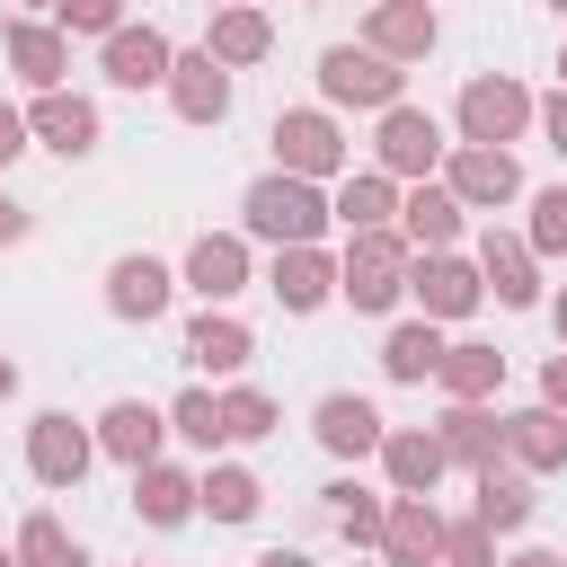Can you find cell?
<instances>
[{"label": "cell", "instance_id": "11", "mask_svg": "<svg viewBox=\"0 0 567 567\" xmlns=\"http://www.w3.org/2000/svg\"><path fill=\"white\" fill-rule=\"evenodd\" d=\"M443 159V133H434V115H416V106H390L381 115V168H399V177H425Z\"/></svg>", "mask_w": 567, "mask_h": 567}, {"label": "cell", "instance_id": "14", "mask_svg": "<svg viewBox=\"0 0 567 567\" xmlns=\"http://www.w3.org/2000/svg\"><path fill=\"white\" fill-rule=\"evenodd\" d=\"M452 195L461 204H505V195H523V168L505 159V151H452Z\"/></svg>", "mask_w": 567, "mask_h": 567}, {"label": "cell", "instance_id": "36", "mask_svg": "<svg viewBox=\"0 0 567 567\" xmlns=\"http://www.w3.org/2000/svg\"><path fill=\"white\" fill-rule=\"evenodd\" d=\"M221 434H230V443H257V434H275V399H257V390H230V399H221Z\"/></svg>", "mask_w": 567, "mask_h": 567}, {"label": "cell", "instance_id": "22", "mask_svg": "<svg viewBox=\"0 0 567 567\" xmlns=\"http://www.w3.org/2000/svg\"><path fill=\"white\" fill-rule=\"evenodd\" d=\"M275 292H284V310H319V301L337 292V275H328L319 248H284V257H275Z\"/></svg>", "mask_w": 567, "mask_h": 567}, {"label": "cell", "instance_id": "2", "mask_svg": "<svg viewBox=\"0 0 567 567\" xmlns=\"http://www.w3.org/2000/svg\"><path fill=\"white\" fill-rule=\"evenodd\" d=\"M337 292H346L354 310H390V301L408 292V248H399L390 230H354V248H346V266H337Z\"/></svg>", "mask_w": 567, "mask_h": 567}, {"label": "cell", "instance_id": "8", "mask_svg": "<svg viewBox=\"0 0 567 567\" xmlns=\"http://www.w3.org/2000/svg\"><path fill=\"white\" fill-rule=\"evenodd\" d=\"M168 71H177V53H168L159 27H115V35H106V80H115V89H151V80H168Z\"/></svg>", "mask_w": 567, "mask_h": 567}, {"label": "cell", "instance_id": "49", "mask_svg": "<svg viewBox=\"0 0 567 567\" xmlns=\"http://www.w3.org/2000/svg\"><path fill=\"white\" fill-rule=\"evenodd\" d=\"M558 337H567V301H558Z\"/></svg>", "mask_w": 567, "mask_h": 567}, {"label": "cell", "instance_id": "29", "mask_svg": "<svg viewBox=\"0 0 567 567\" xmlns=\"http://www.w3.org/2000/svg\"><path fill=\"white\" fill-rule=\"evenodd\" d=\"M186 354H195V363H213V372H239V363H248V328L204 310V319L186 328Z\"/></svg>", "mask_w": 567, "mask_h": 567}, {"label": "cell", "instance_id": "28", "mask_svg": "<svg viewBox=\"0 0 567 567\" xmlns=\"http://www.w3.org/2000/svg\"><path fill=\"white\" fill-rule=\"evenodd\" d=\"M452 230H461V195H452V186L408 195V239H416V248H434V257H443V248H452Z\"/></svg>", "mask_w": 567, "mask_h": 567}, {"label": "cell", "instance_id": "17", "mask_svg": "<svg viewBox=\"0 0 567 567\" xmlns=\"http://www.w3.org/2000/svg\"><path fill=\"white\" fill-rule=\"evenodd\" d=\"M505 452H514L523 470H558V461H567V416H558V408H523V416H505Z\"/></svg>", "mask_w": 567, "mask_h": 567}, {"label": "cell", "instance_id": "25", "mask_svg": "<svg viewBox=\"0 0 567 567\" xmlns=\"http://www.w3.org/2000/svg\"><path fill=\"white\" fill-rule=\"evenodd\" d=\"M381 461H390V478L408 496H425L443 478V434H381Z\"/></svg>", "mask_w": 567, "mask_h": 567}, {"label": "cell", "instance_id": "42", "mask_svg": "<svg viewBox=\"0 0 567 567\" xmlns=\"http://www.w3.org/2000/svg\"><path fill=\"white\" fill-rule=\"evenodd\" d=\"M540 390H549V408H567V346L549 354V372H540Z\"/></svg>", "mask_w": 567, "mask_h": 567}, {"label": "cell", "instance_id": "6", "mask_svg": "<svg viewBox=\"0 0 567 567\" xmlns=\"http://www.w3.org/2000/svg\"><path fill=\"white\" fill-rule=\"evenodd\" d=\"M27 461H35V478H44V487H80V470H89V434L53 408V416H35V425H27Z\"/></svg>", "mask_w": 567, "mask_h": 567}, {"label": "cell", "instance_id": "4", "mask_svg": "<svg viewBox=\"0 0 567 567\" xmlns=\"http://www.w3.org/2000/svg\"><path fill=\"white\" fill-rule=\"evenodd\" d=\"M523 124H532V97H523L514 80H470V89H461V133H470L478 151L514 142Z\"/></svg>", "mask_w": 567, "mask_h": 567}, {"label": "cell", "instance_id": "30", "mask_svg": "<svg viewBox=\"0 0 567 567\" xmlns=\"http://www.w3.org/2000/svg\"><path fill=\"white\" fill-rule=\"evenodd\" d=\"M266 44H275V35H266V18H257V9H221V18H213V44H204V53H213V62H257Z\"/></svg>", "mask_w": 567, "mask_h": 567}, {"label": "cell", "instance_id": "39", "mask_svg": "<svg viewBox=\"0 0 567 567\" xmlns=\"http://www.w3.org/2000/svg\"><path fill=\"white\" fill-rule=\"evenodd\" d=\"M62 27L71 35H115L124 27V0H62Z\"/></svg>", "mask_w": 567, "mask_h": 567}, {"label": "cell", "instance_id": "5", "mask_svg": "<svg viewBox=\"0 0 567 567\" xmlns=\"http://www.w3.org/2000/svg\"><path fill=\"white\" fill-rule=\"evenodd\" d=\"M275 159H284V177H328L337 159H346V142H337V124L328 115H275Z\"/></svg>", "mask_w": 567, "mask_h": 567}, {"label": "cell", "instance_id": "27", "mask_svg": "<svg viewBox=\"0 0 567 567\" xmlns=\"http://www.w3.org/2000/svg\"><path fill=\"white\" fill-rule=\"evenodd\" d=\"M9 62H18V80H27V89H53V80H62V35L18 18V27H9Z\"/></svg>", "mask_w": 567, "mask_h": 567}, {"label": "cell", "instance_id": "12", "mask_svg": "<svg viewBox=\"0 0 567 567\" xmlns=\"http://www.w3.org/2000/svg\"><path fill=\"white\" fill-rule=\"evenodd\" d=\"M408 292L425 301V319H461V310H478V292H487V284H478L461 257H425V266L408 275Z\"/></svg>", "mask_w": 567, "mask_h": 567}, {"label": "cell", "instance_id": "51", "mask_svg": "<svg viewBox=\"0 0 567 567\" xmlns=\"http://www.w3.org/2000/svg\"><path fill=\"white\" fill-rule=\"evenodd\" d=\"M558 71H567V53H558Z\"/></svg>", "mask_w": 567, "mask_h": 567}, {"label": "cell", "instance_id": "19", "mask_svg": "<svg viewBox=\"0 0 567 567\" xmlns=\"http://www.w3.org/2000/svg\"><path fill=\"white\" fill-rule=\"evenodd\" d=\"M478 275H487L496 301H514V310L540 301V284H532V248H523V239H496V230H487V239H478Z\"/></svg>", "mask_w": 567, "mask_h": 567}, {"label": "cell", "instance_id": "37", "mask_svg": "<svg viewBox=\"0 0 567 567\" xmlns=\"http://www.w3.org/2000/svg\"><path fill=\"white\" fill-rule=\"evenodd\" d=\"M328 505H337V523H346L354 540H381V523H390V514H381L363 487H328Z\"/></svg>", "mask_w": 567, "mask_h": 567}, {"label": "cell", "instance_id": "48", "mask_svg": "<svg viewBox=\"0 0 567 567\" xmlns=\"http://www.w3.org/2000/svg\"><path fill=\"white\" fill-rule=\"evenodd\" d=\"M0 567H18V549H0Z\"/></svg>", "mask_w": 567, "mask_h": 567}, {"label": "cell", "instance_id": "21", "mask_svg": "<svg viewBox=\"0 0 567 567\" xmlns=\"http://www.w3.org/2000/svg\"><path fill=\"white\" fill-rule=\"evenodd\" d=\"M133 505H142V523H159V532H168V523H186V514L204 505V487L151 461V470H133Z\"/></svg>", "mask_w": 567, "mask_h": 567}, {"label": "cell", "instance_id": "32", "mask_svg": "<svg viewBox=\"0 0 567 567\" xmlns=\"http://www.w3.org/2000/svg\"><path fill=\"white\" fill-rule=\"evenodd\" d=\"M18 567H80V540H71L53 514H27V523H18Z\"/></svg>", "mask_w": 567, "mask_h": 567}, {"label": "cell", "instance_id": "43", "mask_svg": "<svg viewBox=\"0 0 567 567\" xmlns=\"http://www.w3.org/2000/svg\"><path fill=\"white\" fill-rule=\"evenodd\" d=\"M540 124H549V151L567 159V97H549V115H540Z\"/></svg>", "mask_w": 567, "mask_h": 567}, {"label": "cell", "instance_id": "18", "mask_svg": "<svg viewBox=\"0 0 567 567\" xmlns=\"http://www.w3.org/2000/svg\"><path fill=\"white\" fill-rule=\"evenodd\" d=\"M186 284H195L204 301H230V292L248 284V248H239V239H213V230H204V239H195V257H186Z\"/></svg>", "mask_w": 567, "mask_h": 567}, {"label": "cell", "instance_id": "46", "mask_svg": "<svg viewBox=\"0 0 567 567\" xmlns=\"http://www.w3.org/2000/svg\"><path fill=\"white\" fill-rule=\"evenodd\" d=\"M514 567H567V558H549V549H523V558H514Z\"/></svg>", "mask_w": 567, "mask_h": 567}, {"label": "cell", "instance_id": "40", "mask_svg": "<svg viewBox=\"0 0 567 567\" xmlns=\"http://www.w3.org/2000/svg\"><path fill=\"white\" fill-rule=\"evenodd\" d=\"M443 549H452V567H487V523H452Z\"/></svg>", "mask_w": 567, "mask_h": 567}, {"label": "cell", "instance_id": "20", "mask_svg": "<svg viewBox=\"0 0 567 567\" xmlns=\"http://www.w3.org/2000/svg\"><path fill=\"white\" fill-rule=\"evenodd\" d=\"M97 443H106L115 461H133V470H151V452H159V416H151L142 399H115V408L97 416Z\"/></svg>", "mask_w": 567, "mask_h": 567}, {"label": "cell", "instance_id": "9", "mask_svg": "<svg viewBox=\"0 0 567 567\" xmlns=\"http://www.w3.org/2000/svg\"><path fill=\"white\" fill-rule=\"evenodd\" d=\"M168 97H177V115H186V124H221V115H230V71H221L213 53H177Z\"/></svg>", "mask_w": 567, "mask_h": 567}, {"label": "cell", "instance_id": "10", "mask_svg": "<svg viewBox=\"0 0 567 567\" xmlns=\"http://www.w3.org/2000/svg\"><path fill=\"white\" fill-rule=\"evenodd\" d=\"M27 133H44V151L80 159V151H97V106H89V97L44 89V97H35V115H27Z\"/></svg>", "mask_w": 567, "mask_h": 567}, {"label": "cell", "instance_id": "3", "mask_svg": "<svg viewBox=\"0 0 567 567\" xmlns=\"http://www.w3.org/2000/svg\"><path fill=\"white\" fill-rule=\"evenodd\" d=\"M319 89H328L337 106H381V115L399 106V71H390L372 44H363V53H354V44H328V53H319Z\"/></svg>", "mask_w": 567, "mask_h": 567}, {"label": "cell", "instance_id": "47", "mask_svg": "<svg viewBox=\"0 0 567 567\" xmlns=\"http://www.w3.org/2000/svg\"><path fill=\"white\" fill-rule=\"evenodd\" d=\"M9 390H18V363H9V354H0V399H9Z\"/></svg>", "mask_w": 567, "mask_h": 567}, {"label": "cell", "instance_id": "50", "mask_svg": "<svg viewBox=\"0 0 567 567\" xmlns=\"http://www.w3.org/2000/svg\"><path fill=\"white\" fill-rule=\"evenodd\" d=\"M549 9H558V18H567V0H549Z\"/></svg>", "mask_w": 567, "mask_h": 567}, {"label": "cell", "instance_id": "16", "mask_svg": "<svg viewBox=\"0 0 567 567\" xmlns=\"http://www.w3.org/2000/svg\"><path fill=\"white\" fill-rule=\"evenodd\" d=\"M434 44V9L425 0H381L372 9V53L381 62H408V53H425Z\"/></svg>", "mask_w": 567, "mask_h": 567}, {"label": "cell", "instance_id": "38", "mask_svg": "<svg viewBox=\"0 0 567 567\" xmlns=\"http://www.w3.org/2000/svg\"><path fill=\"white\" fill-rule=\"evenodd\" d=\"M532 248H567V186L532 195Z\"/></svg>", "mask_w": 567, "mask_h": 567}, {"label": "cell", "instance_id": "1", "mask_svg": "<svg viewBox=\"0 0 567 567\" xmlns=\"http://www.w3.org/2000/svg\"><path fill=\"white\" fill-rule=\"evenodd\" d=\"M328 213H337V204H319L310 177H257V186H248V230L275 239V248H310V239L328 230Z\"/></svg>", "mask_w": 567, "mask_h": 567}, {"label": "cell", "instance_id": "24", "mask_svg": "<svg viewBox=\"0 0 567 567\" xmlns=\"http://www.w3.org/2000/svg\"><path fill=\"white\" fill-rule=\"evenodd\" d=\"M496 443H505V425H496L487 408H452V416H443V461L496 470Z\"/></svg>", "mask_w": 567, "mask_h": 567}, {"label": "cell", "instance_id": "7", "mask_svg": "<svg viewBox=\"0 0 567 567\" xmlns=\"http://www.w3.org/2000/svg\"><path fill=\"white\" fill-rule=\"evenodd\" d=\"M381 558H390V567H434V558H443V514H434L425 496H399L390 523H381Z\"/></svg>", "mask_w": 567, "mask_h": 567}, {"label": "cell", "instance_id": "44", "mask_svg": "<svg viewBox=\"0 0 567 567\" xmlns=\"http://www.w3.org/2000/svg\"><path fill=\"white\" fill-rule=\"evenodd\" d=\"M0 239H27V204H9V195H0Z\"/></svg>", "mask_w": 567, "mask_h": 567}, {"label": "cell", "instance_id": "45", "mask_svg": "<svg viewBox=\"0 0 567 567\" xmlns=\"http://www.w3.org/2000/svg\"><path fill=\"white\" fill-rule=\"evenodd\" d=\"M257 567H310V558H301V549H266Z\"/></svg>", "mask_w": 567, "mask_h": 567}, {"label": "cell", "instance_id": "13", "mask_svg": "<svg viewBox=\"0 0 567 567\" xmlns=\"http://www.w3.org/2000/svg\"><path fill=\"white\" fill-rule=\"evenodd\" d=\"M310 434H319L328 452H381V416H372V399H354V390H328L319 416H310Z\"/></svg>", "mask_w": 567, "mask_h": 567}, {"label": "cell", "instance_id": "35", "mask_svg": "<svg viewBox=\"0 0 567 567\" xmlns=\"http://www.w3.org/2000/svg\"><path fill=\"white\" fill-rule=\"evenodd\" d=\"M168 425H177L186 443H204V452H213V443H230V434H221V399H204V390H186V399L168 408Z\"/></svg>", "mask_w": 567, "mask_h": 567}, {"label": "cell", "instance_id": "33", "mask_svg": "<svg viewBox=\"0 0 567 567\" xmlns=\"http://www.w3.org/2000/svg\"><path fill=\"white\" fill-rule=\"evenodd\" d=\"M257 505H266V487H257L248 470H213V478H204V514H213V523H248Z\"/></svg>", "mask_w": 567, "mask_h": 567}, {"label": "cell", "instance_id": "31", "mask_svg": "<svg viewBox=\"0 0 567 567\" xmlns=\"http://www.w3.org/2000/svg\"><path fill=\"white\" fill-rule=\"evenodd\" d=\"M523 514H532V487H523L514 470H478V523H487V532H514Z\"/></svg>", "mask_w": 567, "mask_h": 567}, {"label": "cell", "instance_id": "15", "mask_svg": "<svg viewBox=\"0 0 567 567\" xmlns=\"http://www.w3.org/2000/svg\"><path fill=\"white\" fill-rule=\"evenodd\" d=\"M106 310H115V319H159V310H168V266H151V257H115V275H106Z\"/></svg>", "mask_w": 567, "mask_h": 567}, {"label": "cell", "instance_id": "34", "mask_svg": "<svg viewBox=\"0 0 567 567\" xmlns=\"http://www.w3.org/2000/svg\"><path fill=\"white\" fill-rule=\"evenodd\" d=\"M399 204H390V177H346V195H337V221L346 230H381Z\"/></svg>", "mask_w": 567, "mask_h": 567}, {"label": "cell", "instance_id": "41", "mask_svg": "<svg viewBox=\"0 0 567 567\" xmlns=\"http://www.w3.org/2000/svg\"><path fill=\"white\" fill-rule=\"evenodd\" d=\"M18 151H27V115H18V106H0V159H18Z\"/></svg>", "mask_w": 567, "mask_h": 567}, {"label": "cell", "instance_id": "23", "mask_svg": "<svg viewBox=\"0 0 567 567\" xmlns=\"http://www.w3.org/2000/svg\"><path fill=\"white\" fill-rule=\"evenodd\" d=\"M443 337H434V319H416V328H390V346H381V372L390 381H425V372H443Z\"/></svg>", "mask_w": 567, "mask_h": 567}, {"label": "cell", "instance_id": "26", "mask_svg": "<svg viewBox=\"0 0 567 567\" xmlns=\"http://www.w3.org/2000/svg\"><path fill=\"white\" fill-rule=\"evenodd\" d=\"M496 381H505V354H496V346H452V354H443V390H452L461 408H478Z\"/></svg>", "mask_w": 567, "mask_h": 567}]
</instances>
